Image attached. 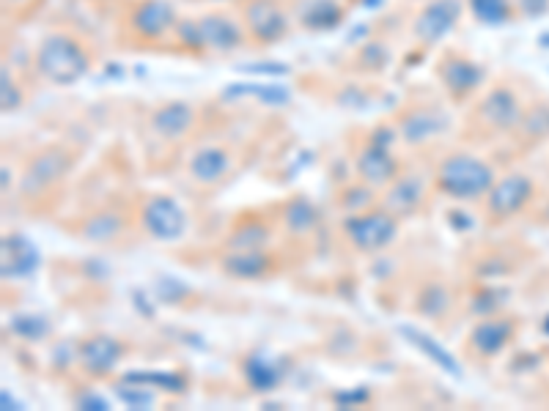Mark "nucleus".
Returning <instances> with one entry per match:
<instances>
[{"instance_id": "obj_1", "label": "nucleus", "mask_w": 549, "mask_h": 411, "mask_svg": "<svg viewBox=\"0 0 549 411\" xmlns=\"http://www.w3.org/2000/svg\"><path fill=\"white\" fill-rule=\"evenodd\" d=\"M94 66V53L88 44L69 31L44 33L42 42L33 50V69L50 85L80 83Z\"/></svg>"}, {"instance_id": "obj_2", "label": "nucleus", "mask_w": 549, "mask_h": 411, "mask_svg": "<svg viewBox=\"0 0 549 411\" xmlns=\"http://www.w3.org/2000/svg\"><path fill=\"white\" fill-rule=\"evenodd\" d=\"M495 168L470 151H453L437 165L434 187L453 201H484L495 187Z\"/></svg>"}, {"instance_id": "obj_3", "label": "nucleus", "mask_w": 549, "mask_h": 411, "mask_svg": "<svg viewBox=\"0 0 549 411\" xmlns=\"http://www.w3.org/2000/svg\"><path fill=\"white\" fill-rule=\"evenodd\" d=\"M399 217L390 214L385 206H371L366 211H355L344 220V239L352 244L357 253H382L385 247L393 244L396 233H399Z\"/></svg>"}, {"instance_id": "obj_4", "label": "nucleus", "mask_w": 549, "mask_h": 411, "mask_svg": "<svg viewBox=\"0 0 549 411\" xmlns=\"http://www.w3.org/2000/svg\"><path fill=\"white\" fill-rule=\"evenodd\" d=\"M140 228L154 242H179L187 233V211L171 195H149L140 203Z\"/></svg>"}, {"instance_id": "obj_5", "label": "nucleus", "mask_w": 549, "mask_h": 411, "mask_svg": "<svg viewBox=\"0 0 549 411\" xmlns=\"http://www.w3.org/2000/svg\"><path fill=\"white\" fill-rule=\"evenodd\" d=\"M525 116V105H522V96L511 88V85L500 83L495 88H489L484 99L475 107V118L478 124L495 135H508V132H517L519 121Z\"/></svg>"}, {"instance_id": "obj_6", "label": "nucleus", "mask_w": 549, "mask_h": 411, "mask_svg": "<svg viewBox=\"0 0 549 411\" xmlns=\"http://www.w3.org/2000/svg\"><path fill=\"white\" fill-rule=\"evenodd\" d=\"M536 195V184L525 173H506L495 181V187L486 192L484 209L492 222H506L528 209Z\"/></svg>"}, {"instance_id": "obj_7", "label": "nucleus", "mask_w": 549, "mask_h": 411, "mask_svg": "<svg viewBox=\"0 0 549 411\" xmlns=\"http://www.w3.org/2000/svg\"><path fill=\"white\" fill-rule=\"evenodd\" d=\"M72 168V154L61 146H47L39 154H33L28 168L22 170L20 192L25 198H39L44 192L61 184L66 173Z\"/></svg>"}, {"instance_id": "obj_8", "label": "nucleus", "mask_w": 549, "mask_h": 411, "mask_svg": "<svg viewBox=\"0 0 549 411\" xmlns=\"http://www.w3.org/2000/svg\"><path fill=\"white\" fill-rule=\"evenodd\" d=\"M242 25L253 42L267 47L289 33V11L283 9L280 0H245Z\"/></svg>"}, {"instance_id": "obj_9", "label": "nucleus", "mask_w": 549, "mask_h": 411, "mask_svg": "<svg viewBox=\"0 0 549 411\" xmlns=\"http://www.w3.org/2000/svg\"><path fill=\"white\" fill-rule=\"evenodd\" d=\"M179 25V14L171 0H138L130 9V31L143 44L168 39Z\"/></svg>"}, {"instance_id": "obj_10", "label": "nucleus", "mask_w": 549, "mask_h": 411, "mask_svg": "<svg viewBox=\"0 0 549 411\" xmlns=\"http://www.w3.org/2000/svg\"><path fill=\"white\" fill-rule=\"evenodd\" d=\"M127 354V346L113 335H88L77 346V365L91 379H105L113 370L119 368V362Z\"/></svg>"}, {"instance_id": "obj_11", "label": "nucleus", "mask_w": 549, "mask_h": 411, "mask_svg": "<svg viewBox=\"0 0 549 411\" xmlns=\"http://www.w3.org/2000/svg\"><path fill=\"white\" fill-rule=\"evenodd\" d=\"M464 14L462 0H429L412 22V33L420 44H437L459 25Z\"/></svg>"}, {"instance_id": "obj_12", "label": "nucleus", "mask_w": 549, "mask_h": 411, "mask_svg": "<svg viewBox=\"0 0 549 411\" xmlns=\"http://www.w3.org/2000/svg\"><path fill=\"white\" fill-rule=\"evenodd\" d=\"M514 335H517L514 318L495 316V313H492V316L481 318V321L470 329L467 346H470V354H473V357L495 359L511 346Z\"/></svg>"}, {"instance_id": "obj_13", "label": "nucleus", "mask_w": 549, "mask_h": 411, "mask_svg": "<svg viewBox=\"0 0 549 411\" xmlns=\"http://www.w3.org/2000/svg\"><path fill=\"white\" fill-rule=\"evenodd\" d=\"M437 80L448 91V96L464 102L467 96H473L481 88V83H484V69H481V64H475L473 58H467V55L451 53L437 64Z\"/></svg>"}, {"instance_id": "obj_14", "label": "nucleus", "mask_w": 549, "mask_h": 411, "mask_svg": "<svg viewBox=\"0 0 549 411\" xmlns=\"http://www.w3.org/2000/svg\"><path fill=\"white\" fill-rule=\"evenodd\" d=\"M234 154L220 143H209V146L195 148L190 159H187V176L198 184V187H217L231 176L234 170Z\"/></svg>"}, {"instance_id": "obj_15", "label": "nucleus", "mask_w": 549, "mask_h": 411, "mask_svg": "<svg viewBox=\"0 0 549 411\" xmlns=\"http://www.w3.org/2000/svg\"><path fill=\"white\" fill-rule=\"evenodd\" d=\"M195 22H198L204 53H234L248 39L245 25H239L237 20H231L228 14H220V11L204 14Z\"/></svg>"}, {"instance_id": "obj_16", "label": "nucleus", "mask_w": 549, "mask_h": 411, "mask_svg": "<svg viewBox=\"0 0 549 411\" xmlns=\"http://www.w3.org/2000/svg\"><path fill=\"white\" fill-rule=\"evenodd\" d=\"M278 269L275 255L267 247H250V250H228L220 258V272L239 280V283H250V280H264Z\"/></svg>"}, {"instance_id": "obj_17", "label": "nucleus", "mask_w": 549, "mask_h": 411, "mask_svg": "<svg viewBox=\"0 0 549 411\" xmlns=\"http://www.w3.org/2000/svg\"><path fill=\"white\" fill-rule=\"evenodd\" d=\"M355 170L368 187H390L401 176L399 159L388 146H379L374 140H366V146L357 151Z\"/></svg>"}, {"instance_id": "obj_18", "label": "nucleus", "mask_w": 549, "mask_h": 411, "mask_svg": "<svg viewBox=\"0 0 549 411\" xmlns=\"http://www.w3.org/2000/svg\"><path fill=\"white\" fill-rule=\"evenodd\" d=\"M151 132L162 140H182L190 129L195 127V107L190 102H182V99H173V102H165V105L154 107L149 116Z\"/></svg>"}, {"instance_id": "obj_19", "label": "nucleus", "mask_w": 549, "mask_h": 411, "mask_svg": "<svg viewBox=\"0 0 549 411\" xmlns=\"http://www.w3.org/2000/svg\"><path fill=\"white\" fill-rule=\"evenodd\" d=\"M399 137L410 146H423L434 137H440L448 129V118L442 116L437 107H412L396 124Z\"/></svg>"}, {"instance_id": "obj_20", "label": "nucleus", "mask_w": 549, "mask_h": 411, "mask_svg": "<svg viewBox=\"0 0 549 411\" xmlns=\"http://www.w3.org/2000/svg\"><path fill=\"white\" fill-rule=\"evenodd\" d=\"M423 195H426V184H423V179H420V176H404V173H401L399 179L393 181L390 187H385L382 206L401 220V217L415 214V209L423 203Z\"/></svg>"}, {"instance_id": "obj_21", "label": "nucleus", "mask_w": 549, "mask_h": 411, "mask_svg": "<svg viewBox=\"0 0 549 411\" xmlns=\"http://www.w3.org/2000/svg\"><path fill=\"white\" fill-rule=\"evenodd\" d=\"M121 231H124V220H121L119 211L105 209V211H97V214H91V217L83 222L80 236L88 239V242L108 244L113 242V239H119Z\"/></svg>"}, {"instance_id": "obj_22", "label": "nucleus", "mask_w": 549, "mask_h": 411, "mask_svg": "<svg viewBox=\"0 0 549 411\" xmlns=\"http://www.w3.org/2000/svg\"><path fill=\"white\" fill-rule=\"evenodd\" d=\"M401 335L410 340L412 346L418 348L420 354H426V357L437 365V368H442L445 373H451V376H459L462 373V368L456 365V359H453V354H448L445 348L437 343V340L431 338V335H426V332H420V329L415 327H401Z\"/></svg>"}, {"instance_id": "obj_23", "label": "nucleus", "mask_w": 549, "mask_h": 411, "mask_svg": "<svg viewBox=\"0 0 549 411\" xmlns=\"http://www.w3.org/2000/svg\"><path fill=\"white\" fill-rule=\"evenodd\" d=\"M3 274L6 277H25L28 272H33V266H36V250H33L28 239H22V236H11V239H3Z\"/></svg>"}, {"instance_id": "obj_24", "label": "nucleus", "mask_w": 549, "mask_h": 411, "mask_svg": "<svg viewBox=\"0 0 549 411\" xmlns=\"http://www.w3.org/2000/svg\"><path fill=\"white\" fill-rule=\"evenodd\" d=\"M245 379H248L253 390H275L280 379H283V365H278L275 359L267 357H250L248 365H245Z\"/></svg>"}, {"instance_id": "obj_25", "label": "nucleus", "mask_w": 549, "mask_h": 411, "mask_svg": "<svg viewBox=\"0 0 549 411\" xmlns=\"http://www.w3.org/2000/svg\"><path fill=\"white\" fill-rule=\"evenodd\" d=\"M267 244H270V228L259 217H253V220L237 222L226 247L228 250H250V247H267Z\"/></svg>"}, {"instance_id": "obj_26", "label": "nucleus", "mask_w": 549, "mask_h": 411, "mask_svg": "<svg viewBox=\"0 0 549 411\" xmlns=\"http://www.w3.org/2000/svg\"><path fill=\"white\" fill-rule=\"evenodd\" d=\"M316 222H319V211H316V206L311 201H305V198H297V201H291L283 209V225H286V231L291 236L311 233L316 228Z\"/></svg>"}, {"instance_id": "obj_27", "label": "nucleus", "mask_w": 549, "mask_h": 411, "mask_svg": "<svg viewBox=\"0 0 549 411\" xmlns=\"http://www.w3.org/2000/svg\"><path fill=\"white\" fill-rule=\"evenodd\" d=\"M341 17H344V11L338 9L335 0H313L311 6L300 11V22L308 31H327V28L338 25Z\"/></svg>"}, {"instance_id": "obj_28", "label": "nucleus", "mask_w": 549, "mask_h": 411, "mask_svg": "<svg viewBox=\"0 0 549 411\" xmlns=\"http://www.w3.org/2000/svg\"><path fill=\"white\" fill-rule=\"evenodd\" d=\"M467 9L481 25H506L517 14L514 0H467Z\"/></svg>"}, {"instance_id": "obj_29", "label": "nucleus", "mask_w": 549, "mask_h": 411, "mask_svg": "<svg viewBox=\"0 0 549 411\" xmlns=\"http://www.w3.org/2000/svg\"><path fill=\"white\" fill-rule=\"evenodd\" d=\"M517 132L530 143L536 140H547L549 137V105L525 107V116L519 121Z\"/></svg>"}, {"instance_id": "obj_30", "label": "nucleus", "mask_w": 549, "mask_h": 411, "mask_svg": "<svg viewBox=\"0 0 549 411\" xmlns=\"http://www.w3.org/2000/svg\"><path fill=\"white\" fill-rule=\"evenodd\" d=\"M121 379L138 381V384H146L151 390H165V392H184L187 390V381L179 376V373H127Z\"/></svg>"}, {"instance_id": "obj_31", "label": "nucleus", "mask_w": 549, "mask_h": 411, "mask_svg": "<svg viewBox=\"0 0 549 411\" xmlns=\"http://www.w3.org/2000/svg\"><path fill=\"white\" fill-rule=\"evenodd\" d=\"M448 305H451V294L445 291V285L440 283H431L426 291H423V296H420V313L429 318H440L445 310H448Z\"/></svg>"}, {"instance_id": "obj_32", "label": "nucleus", "mask_w": 549, "mask_h": 411, "mask_svg": "<svg viewBox=\"0 0 549 411\" xmlns=\"http://www.w3.org/2000/svg\"><path fill=\"white\" fill-rule=\"evenodd\" d=\"M0 77H3V83H0V102H3V113H14V110L25 102L20 80L14 77L9 64H3V74H0Z\"/></svg>"}, {"instance_id": "obj_33", "label": "nucleus", "mask_w": 549, "mask_h": 411, "mask_svg": "<svg viewBox=\"0 0 549 411\" xmlns=\"http://www.w3.org/2000/svg\"><path fill=\"white\" fill-rule=\"evenodd\" d=\"M514 9L528 17V20H536V17H544L549 11V0H514Z\"/></svg>"}, {"instance_id": "obj_34", "label": "nucleus", "mask_w": 549, "mask_h": 411, "mask_svg": "<svg viewBox=\"0 0 549 411\" xmlns=\"http://www.w3.org/2000/svg\"><path fill=\"white\" fill-rule=\"evenodd\" d=\"M31 3L33 0H3V6L11 11H25V9H31Z\"/></svg>"}, {"instance_id": "obj_35", "label": "nucleus", "mask_w": 549, "mask_h": 411, "mask_svg": "<svg viewBox=\"0 0 549 411\" xmlns=\"http://www.w3.org/2000/svg\"><path fill=\"white\" fill-rule=\"evenodd\" d=\"M541 329H544V332H547V335H549V316L544 318V324H541Z\"/></svg>"}]
</instances>
